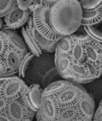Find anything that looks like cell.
<instances>
[{
  "label": "cell",
  "mask_w": 102,
  "mask_h": 121,
  "mask_svg": "<svg viewBox=\"0 0 102 121\" xmlns=\"http://www.w3.org/2000/svg\"><path fill=\"white\" fill-rule=\"evenodd\" d=\"M79 115L86 121H92L96 110L95 100L86 91L76 105Z\"/></svg>",
  "instance_id": "cell-9"
},
{
  "label": "cell",
  "mask_w": 102,
  "mask_h": 121,
  "mask_svg": "<svg viewBox=\"0 0 102 121\" xmlns=\"http://www.w3.org/2000/svg\"><path fill=\"white\" fill-rule=\"evenodd\" d=\"M25 26L30 32L31 35L32 36L33 39L35 40V43L37 44L38 48L41 50L42 52L47 53V54H53L55 52L56 47H57L58 41H50L42 36L37 31L35 30L32 22V17L31 15L29 17L28 21L25 24Z\"/></svg>",
  "instance_id": "cell-8"
},
{
  "label": "cell",
  "mask_w": 102,
  "mask_h": 121,
  "mask_svg": "<svg viewBox=\"0 0 102 121\" xmlns=\"http://www.w3.org/2000/svg\"><path fill=\"white\" fill-rule=\"evenodd\" d=\"M58 0H43V4L48 5V6H53L55 2H57Z\"/></svg>",
  "instance_id": "cell-35"
},
{
  "label": "cell",
  "mask_w": 102,
  "mask_h": 121,
  "mask_svg": "<svg viewBox=\"0 0 102 121\" xmlns=\"http://www.w3.org/2000/svg\"><path fill=\"white\" fill-rule=\"evenodd\" d=\"M2 31L6 35L9 47L19 50L25 55L28 52V48H27L25 43L24 42L22 36L19 35L17 31H16V30L9 29V28L3 26L2 28Z\"/></svg>",
  "instance_id": "cell-14"
},
{
  "label": "cell",
  "mask_w": 102,
  "mask_h": 121,
  "mask_svg": "<svg viewBox=\"0 0 102 121\" xmlns=\"http://www.w3.org/2000/svg\"><path fill=\"white\" fill-rule=\"evenodd\" d=\"M9 47V44L6 35L2 30H0V58H2L4 54Z\"/></svg>",
  "instance_id": "cell-29"
},
{
  "label": "cell",
  "mask_w": 102,
  "mask_h": 121,
  "mask_svg": "<svg viewBox=\"0 0 102 121\" xmlns=\"http://www.w3.org/2000/svg\"><path fill=\"white\" fill-rule=\"evenodd\" d=\"M85 91L86 90L81 84L69 81V83L54 97L60 108L76 106Z\"/></svg>",
  "instance_id": "cell-3"
},
{
  "label": "cell",
  "mask_w": 102,
  "mask_h": 121,
  "mask_svg": "<svg viewBox=\"0 0 102 121\" xmlns=\"http://www.w3.org/2000/svg\"><path fill=\"white\" fill-rule=\"evenodd\" d=\"M42 91L43 88L39 83H32L30 86H28L29 100L37 110L39 107L42 98Z\"/></svg>",
  "instance_id": "cell-17"
},
{
  "label": "cell",
  "mask_w": 102,
  "mask_h": 121,
  "mask_svg": "<svg viewBox=\"0 0 102 121\" xmlns=\"http://www.w3.org/2000/svg\"><path fill=\"white\" fill-rule=\"evenodd\" d=\"M29 110L21 98L7 101L4 112L11 121H25Z\"/></svg>",
  "instance_id": "cell-7"
},
{
  "label": "cell",
  "mask_w": 102,
  "mask_h": 121,
  "mask_svg": "<svg viewBox=\"0 0 102 121\" xmlns=\"http://www.w3.org/2000/svg\"><path fill=\"white\" fill-rule=\"evenodd\" d=\"M102 21V6L92 10L82 9L81 26L96 25Z\"/></svg>",
  "instance_id": "cell-15"
},
{
  "label": "cell",
  "mask_w": 102,
  "mask_h": 121,
  "mask_svg": "<svg viewBox=\"0 0 102 121\" xmlns=\"http://www.w3.org/2000/svg\"><path fill=\"white\" fill-rule=\"evenodd\" d=\"M62 78L60 77L59 73L57 72L56 68L53 66L51 69H50L48 71L44 74L42 76V80H41V83H42V87H46L50 83H53L58 79H61Z\"/></svg>",
  "instance_id": "cell-24"
},
{
  "label": "cell",
  "mask_w": 102,
  "mask_h": 121,
  "mask_svg": "<svg viewBox=\"0 0 102 121\" xmlns=\"http://www.w3.org/2000/svg\"><path fill=\"white\" fill-rule=\"evenodd\" d=\"M60 108L54 96H43L35 115L42 121H57Z\"/></svg>",
  "instance_id": "cell-5"
},
{
  "label": "cell",
  "mask_w": 102,
  "mask_h": 121,
  "mask_svg": "<svg viewBox=\"0 0 102 121\" xmlns=\"http://www.w3.org/2000/svg\"><path fill=\"white\" fill-rule=\"evenodd\" d=\"M76 1H78L79 2H82V1H85V0H76Z\"/></svg>",
  "instance_id": "cell-39"
},
{
  "label": "cell",
  "mask_w": 102,
  "mask_h": 121,
  "mask_svg": "<svg viewBox=\"0 0 102 121\" xmlns=\"http://www.w3.org/2000/svg\"><path fill=\"white\" fill-rule=\"evenodd\" d=\"M27 86L23 79L19 76L7 77L2 83L0 96L7 101L16 100L21 98V94Z\"/></svg>",
  "instance_id": "cell-4"
},
{
  "label": "cell",
  "mask_w": 102,
  "mask_h": 121,
  "mask_svg": "<svg viewBox=\"0 0 102 121\" xmlns=\"http://www.w3.org/2000/svg\"><path fill=\"white\" fill-rule=\"evenodd\" d=\"M86 89L85 88L88 93L93 97L94 99L101 100V79L99 78L98 79L90 82L89 83H86Z\"/></svg>",
  "instance_id": "cell-23"
},
{
  "label": "cell",
  "mask_w": 102,
  "mask_h": 121,
  "mask_svg": "<svg viewBox=\"0 0 102 121\" xmlns=\"http://www.w3.org/2000/svg\"><path fill=\"white\" fill-rule=\"evenodd\" d=\"M0 121H11V120L5 114V112H2L0 113Z\"/></svg>",
  "instance_id": "cell-34"
},
{
  "label": "cell",
  "mask_w": 102,
  "mask_h": 121,
  "mask_svg": "<svg viewBox=\"0 0 102 121\" xmlns=\"http://www.w3.org/2000/svg\"><path fill=\"white\" fill-rule=\"evenodd\" d=\"M87 68L85 62H72L69 70L70 79L78 84H86V77L87 76Z\"/></svg>",
  "instance_id": "cell-13"
},
{
  "label": "cell",
  "mask_w": 102,
  "mask_h": 121,
  "mask_svg": "<svg viewBox=\"0 0 102 121\" xmlns=\"http://www.w3.org/2000/svg\"><path fill=\"white\" fill-rule=\"evenodd\" d=\"M25 54L19 50L9 47L2 57V60L6 64L9 71H17Z\"/></svg>",
  "instance_id": "cell-11"
},
{
  "label": "cell",
  "mask_w": 102,
  "mask_h": 121,
  "mask_svg": "<svg viewBox=\"0 0 102 121\" xmlns=\"http://www.w3.org/2000/svg\"><path fill=\"white\" fill-rule=\"evenodd\" d=\"M73 121H86V120L82 119V118L81 117H80V116H78V117H77Z\"/></svg>",
  "instance_id": "cell-36"
},
{
  "label": "cell",
  "mask_w": 102,
  "mask_h": 121,
  "mask_svg": "<svg viewBox=\"0 0 102 121\" xmlns=\"http://www.w3.org/2000/svg\"><path fill=\"white\" fill-rule=\"evenodd\" d=\"M34 57L35 56L29 51L24 56L22 61H21L20 66H19V69L17 70V73H18V76L20 78H21V79L25 78L26 72H27V70H28L29 64H30L31 60H32Z\"/></svg>",
  "instance_id": "cell-25"
},
{
  "label": "cell",
  "mask_w": 102,
  "mask_h": 121,
  "mask_svg": "<svg viewBox=\"0 0 102 121\" xmlns=\"http://www.w3.org/2000/svg\"><path fill=\"white\" fill-rule=\"evenodd\" d=\"M82 12L81 5L76 0H58L50 6L51 27L61 36L72 35L81 26Z\"/></svg>",
  "instance_id": "cell-1"
},
{
  "label": "cell",
  "mask_w": 102,
  "mask_h": 121,
  "mask_svg": "<svg viewBox=\"0 0 102 121\" xmlns=\"http://www.w3.org/2000/svg\"><path fill=\"white\" fill-rule=\"evenodd\" d=\"M84 61L94 65L102 64V45L101 43L90 40L84 44Z\"/></svg>",
  "instance_id": "cell-10"
},
{
  "label": "cell",
  "mask_w": 102,
  "mask_h": 121,
  "mask_svg": "<svg viewBox=\"0 0 102 121\" xmlns=\"http://www.w3.org/2000/svg\"><path fill=\"white\" fill-rule=\"evenodd\" d=\"M69 57L72 62H83L85 60L83 43L72 39V46Z\"/></svg>",
  "instance_id": "cell-18"
},
{
  "label": "cell",
  "mask_w": 102,
  "mask_h": 121,
  "mask_svg": "<svg viewBox=\"0 0 102 121\" xmlns=\"http://www.w3.org/2000/svg\"><path fill=\"white\" fill-rule=\"evenodd\" d=\"M92 121H102V102L100 101L98 108L95 110Z\"/></svg>",
  "instance_id": "cell-31"
},
{
  "label": "cell",
  "mask_w": 102,
  "mask_h": 121,
  "mask_svg": "<svg viewBox=\"0 0 102 121\" xmlns=\"http://www.w3.org/2000/svg\"><path fill=\"white\" fill-rule=\"evenodd\" d=\"M72 46V39L71 35L62 36L61 39L57 42L54 54H70Z\"/></svg>",
  "instance_id": "cell-20"
},
{
  "label": "cell",
  "mask_w": 102,
  "mask_h": 121,
  "mask_svg": "<svg viewBox=\"0 0 102 121\" xmlns=\"http://www.w3.org/2000/svg\"><path fill=\"white\" fill-rule=\"evenodd\" d=\"M79 115L76 106L60 108L57 121H73Z\"/></svg>",
  "instance_id": "cell-22"
},
{
  "label": "cell",
  "mask_w": 102,
  "mask_h": 121,
  "mask_svg": "<svg viewBox=\"0 0 102 121\" xmlns=\"http://www.w3.org/2000/svg\"><path fill=\"white\" fill-rule=\"evenodd\" d=\"M6 104H7V101H6L4 98H2L0 96V113L4 112L5 109H6Z\"/></svg>",
  "instance_id": "cell-33"
},
{
  "label": "cell",
  "mask_w": 102,
  "mask_h": 121,
  "mask_svg": "<svg viewBox=\"0 0 102 121\" xmlns=\"http://www.w3.org/2000/svg\"><path fill=\"white\" fill-rule=\"evenodd\" d=\"M35 1H38L40 3L39 0H16V5L21 9L28 11L29 7L34 3Z\"/></svg>",
  "instance_id": "cell-30"
},
{
  "label": "cell",
  "mask_w": 102,
  "mask_h": 121,
  "mask_svg": "<svg viewBox=\"0 0 102 121\" xmlns=\"http://www.w3.org/2000/svg\"><path fill=\"white\" fill-rule=\"evenodd\" d=\"M87 68V76L86 77V83H89L90 82L98 79L101 77L102 74V64L100 65H94L90 63L84 61Z\"/></svg>",
  "instance_id": "cell-21"
},
{
  "label": "cell",
  "mask_w": 102,
  "mask_h": 121,
  "mask_svg": "<svg viewBox=\"0 0 102 121\" xmlns=\"http://www.w3.org/2000/svg\"><path fill=\"white\" fill-rule=\"evenodd\" d=\"M21 35L28 51L31 53L35 57H39L42 54V52L35 43V40L33 39L32 36L31 35L28 28L25 25L21 27Z\"/></svg>",
  "instance_id": "cell-16"
},
{
  "label": "cell",
  "mask_w": 102,
  "mask_h": 121,
  "mask_svg": "<svg viewBox=\"0 0 102 121\" xmlns=\"http://www.w3.org/2000/svg\"><path fill=\"white\" fill-rule=\"evenodd\" d=\"M31 15L28 11L21 9L16 5L13 9L4 17V26L9 29H18L25 25Z\"/></svg>",
  "instance_id": "cell-6"
},
{
  "label": "cell",
  "mask_w": 102,
  "mask_h": 121,
  "mask_svg": "<svg viewBox=\"0 0 102 121\" xmlns=\"http://www.w3.org/2000/svg\"><path fill=\"white\" fill-rule=\"evenodd\" d=\"M69 55L64 54H54V67L62 79L69 80V70L72 65Z\"/></svg>",
  "instance_id": "cell-12"
},
{
  "label": "cell",
  "mask_w": 102,
  "mask_h": 121,
  "mask_svg": "<svg viewBox=\"0 0 102 121\" xmlns=\"http://www.w3.org/2000/svg\"><path fill=\"white\" fill-rule=\"evenodd\" d=\"M16 6V0H0V18L6 16Z\"/></svg>",
  "instance_id": "cell-27"
},
{
  "label": "cell",
  "mask_w": 102,
  "mask_h": 121,
  "mask_svg": "<svg viewBox=\"0 0 102 121\" xmlns=\"http://www.w3.org/2000/svg\"><path fill=\"white\" fill-rule=\"evenodd\" d=\"M69 83V80L61 79L56 80L53 83H50L46 87L43 88L42 97L43 96H55L60 91H62L68 84Z\"/></svg>",
  "instance_id": "cell-19"
},
{
  "label": "cell",
  "mask_w": 102,
  "mask_h": 121,
  "mask_svg": "<svg viewBox=\"0 0 102 121\" xmlns=\"http://www.w3.org/2000/svg\"><path fill=\"white\" fill-rule=\"evenodd\" d=\"M50 6L39 5L31 13L32 22L35 30L41 35L50 41H58L62 36L55 32L51 27L50 21Z\"/></svg>",
  "instance_id": "cell-2"
},
{
  "label": "cell",
  "mask_w": 102,
  "mask_h": 121,
  "mask_svg": "<svg viewBox=\"0 0 102 121\" xmlns=\"http://www.w3.org/2000/svg\"><path fill=\"white\" fill-rule=\"evenodd\" d=\"M7 71L6 66L5 62L3 61V60L2 58H0V76H2L3 75L6 73Z\"/></svg>",
  "instance_id": "cell-32"
},
{
  "label": "cell",
  "mask_w": 102,
  "mask_h": 121,
  "mask_svg": "<svg viewBox=\"0 0 102 121\" xmlns=\"http://www.w3.org/2000/svg\"><path fill=\"white\" fill-rule=\"evenodd\" d=\"M79 4L81 5L82 9L92 10L102 6V0H85V1L80 2Z\"/></svg>",
  "instance_id": "cell-28"
},
{
  "label": "cell",
  "mask_w": 102,
  "mask_h": 121,
  "mask_svg": "<svg viewBox=\"0 0 102 121\" xmlns=\"http://www.w3.org/2000/svg\"><path fill=\"white\" fill-rule=\"evenodd\" d=\"M3 26H4V23H3V21H2V19L0 18V30H2V28Z\"/></svg>",
  "instance_id": "cell-37"
},
{
  "label": "cell",
  "mask_w": 102,
  "mask_h": 121,
  "mask_svg": "<svg viewBox=\"0 0 102 121\" xmlns=\"http://www.w3.org/2000/svg\"><path fill=\"white\" fill-rule=\"evenodd\" d=\"M84 31H86L87 35L96 42L101 43L102 42V33L100 30L95 27V25H89V26H82Z\"/></svg>",
  "instance_id": "cell-26"
},
{
  "label": "cell",
  "mask_w": 102,
  "mask_h": 121,
  "mask_svg": "<svg viewBox=\"0 0 102 121\" xmlns=\"http://www.w3.org/2000/svg\"><path fill=\"white\" fill-rule=\"evenodd\" d=\"M2 81H0V91H1V87H2Z\"/></svg>",
  "instance_id": "cell-38"
}]
</instances>
